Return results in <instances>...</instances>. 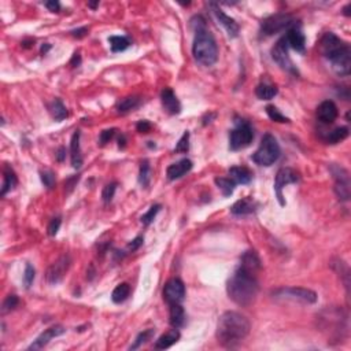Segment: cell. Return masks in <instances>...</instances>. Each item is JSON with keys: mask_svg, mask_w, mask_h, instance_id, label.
I'll return each mask as SVG.
<instances>
[{"mask_svg": "<svg viewBox=\"0 0 351 351\" xmlns=\"http://www.w3.org/2000/svg\"><path fill=\"white\" fill-rule=\"evenodd\" d=\"M117 189V183H110L103 188V192H102V198H103L104 203H110L113 198H114V193Z\"/></svg>", "mask_w": 351, "mask_h": 351, "instance_id": "39", "label": "cell"}, {"mask_svg": "<svg viewBox=\"0 0 351 351\" xmlns=\"http://www.w3.org/2000/svg\"><path fill=\"white\" fill-rule=\"evenodd\" d=\"M154 335H155V330L154 329L143 330L141 333H139V336L136 337L135 343L131 346V350H136L139 347H141V346L147 343L148 340H151L152 337H154Z\"/></svg>", "mask_w": 351, "mask_h": 351, "instance_id": "35", "label": "cell"}, {"mask_svg": "<svg viewBox=\"0 0 351 351\" xmlns=\"http://www.w3.org/2000/svg\"><path fill=\"white\" fill-rule=\"evenodd\" d=\"M279 94V90L275 85H270V84H259L255 90V95L258 96V99L261 100H270L273 99Z\"/></svg>", "mask_w": 351, "mask_h": 351, "instance_id": "26", "label": "cell"}, {"mask_svg": "<svg viewBox=\"0 0 351 351\" xmlns=\"http://www.w3.org/2000/svg\"><path fill=\"white\" fill-rule=\"evenodd\" d=\"M330 172L335 177V193L340 200L350 199V176L349 172L342 166H330Z\"/></svg>", "mask_w": 351, "mask_h": 351, "instance_id": "9", "label": "cell"}, {"mask_svg": "<svg viewBox=\"0 0 351 351\" xmlns=\"http://www.w3.org/2000/svg\"><path fill=\"white\" fill-rule=\"evenodd\" d=\"M61 224H62L61 217H55V218H52V221L49 222V225H48L49 236H55V234H58V231H59V228H61Z\"/></svg>", "mask_w": 351, "mask_h": 351, "instance_id": "43", "label": "cell"}, {"mask_svg": "<svg viewBox=\"0 0 351 351\" xmlns=\"http://www.w3.org/2000/svg\"><path fill=\"white\" fill-rule=\"evenodd\" d=\"M136 128H138V131L140 133H148V132L151 131V124L148 121H140Z\"/></svg>", "mask_w": 351, "mask_h": 351, "instance_id": "46", "label": "cell"}, {"mask_svg": "<svg viewBox=\"0 0 351 351\" xmlns=\"http://www.w3.org/2000/svg\"><path fill=\"white\" fill-rule=\"evenodd\" d=\"M288 43H287L285 36H284L275 44V47L272 49V58L281 69L287 70V71L292 73V74H298V70H296V68L294 66V63H292L288 55Z\"/></svg>", "mask_w": 351, "mask_h": 351, "instance_id": "8", "label": "cell"}, {"mask_svg": "<svg viewBox=\"0 0 351 351\" xmlns=\"http://www.w3.org/2000/svg\"><path fill=\"white\" fill-rule=\"evenodd\" d=\"M350 7H351V4H347V6L344 7V15H347V17L350 15V13H349V10H350Z\"/></svg>", "mask_w": 351, "mask_h": 351, "instance_id": "52", "label": "cell"}, {"mask_svg": "<svg viewBox=\"0 0 351 351\" xmlns=\"http://www.w3.org/2000/svg\"><path fill=\"white\" fill-rule=\"evenodd\" d=\"M258 291L259 284L255 273L241 266H239L234 276L228 280V296L239 306H250L257 299Z\"/></svg>", "mask_w": 351, "mask_h": 351, "instance_id": "1", "label": "cell"}, {"mask_svg": "<svg viewBox=\"0 0 351 351\" xmlns=\"http://www.w3.org/2000/svg\"><path fill=\"white\" fill-rule=\"evenodd\" d=\"M110 42V47L113 52H121V51H125L131 46L129 40L124 37V36H111L109 39Z\"/></svg>", "mask_w": 351, "mask_h": 351, "instance_id": "32", "label": "cell"}, {"mask_svg": "<svg viewBox=\"0 0 351 351\" xmlns=\"http://www.w3.org/2000/svg\"><path fill=\"white\" fill-rule=\"evenodd\" d=\"M280 145L272 135L266 133L261 140L259 148L253 155V161L259 166H272L280 158Z\"/></svg>", "mask_w": 351, "mask_h": 351, "instance_id": "5", "label": "cell"}, {"mask_svg": "<svg viewBox=\"0 0 351 351\" xmlns=\"http://www.w3.org/2000/svg\"><path fill=\"white\" fill-rule=\"evenodd\" d=\"M180 339V332L176 328L170 332H167L165 335L159 337L158 340L155 342V349L157 350H166L169 347H172L173 344H176L179 342Z\"/></svg>", "mask_w": 351, "mask_h": 351, "instance_id": "24", "label": "cell"}, {"mask_svg": "<svg viewBox=\"0 0 351 351\" xmlns=\"http://www.w3.org/2000/svg\"><path fill=\"white\" fill-rule=\"evenodd\" d=\"M18 303H20V299H18V296L17 295H8L6 299H4V302H3V307H1V311L3 313H8V311H11V310H14L17 306H18Z\"/></svg>", "mask_w": 351, "mask_h": 351, "instance_id": "38", "label": "cell"}, {"mask_svg": "<svg viewBox=\"0 0 351 351\" xmlns=\"http://www.w3.org/2000/svg\"><path fill=\"white\" fill-rule=\"evenodd\" d=\"M215 184H217V187L222 191V195H224V196H231V195L234 193V186H236V183H234V180L225 179V177L215 179Z\"/></svg>", "mask_w": 351, "mask_h": 351, "instance_id": "34", "label": "cell"}, {"mask_svg": "<svg viewBox=\"0 0 351 351\" xmlns=\"http://www.w3.org/2000/svg\"><path fill=\"white\" fill-rule=\"evenodd\" d=\"M323 55L332 63V68L339 76H349L351 71L350 46L333 33H325L321 39Z\"/></svg>", "mask_w": 351, "mask_h": 351, "instance_id": "3", "label": "cell"}, {"mask_svg": "<svg viewBox=\"0 0 351 351\" xmlns=\"http://www.w3.org/2000/svg\"><path fill=\"white\" fill-rule=\"evenodd\" d=\"M294 25H296V21L294 20V17L289 14H275L270 15L268 18H265L261 23V32L262 35L265 36H272L282 32V30H288L289 28H292Z\"/></svg>", "mask_w": 351, "mask_h": 351, "instance_id": "6", "label": "cell"}, {"mask_svg": "<svg viewBox=\"0 0 351 351\" xmlns=\"http://www.w3.org/2000/svg\"><path fill=\"white\" fill-rule=\"evenodd\" d=\"M266 113H268V116L269 118L272 119V121H275V122H281V124H284V122H289V119L285 116H282L281 113L279 111V109L277 107H275V106H266Z\"/></svg>", "mask_w": 351, "mask_h": 351, "instance_id": "36", "label": "cell"}, {"mask_svg": "<svg viewBox=\"0 0 351 351\" xmlns=\"http://www.w3.org/2000/svg\"><path fill=\"white\" fill-rule=\"evenodd\" d=\"M317 118L323 124H332L337 118V107L332 100H325L317 109Z\"/></svg>", "mask_w": 351, "mask_h": 351, "instance_id": "17", "label": "cell"}, {"mask_svg": "<svg viewBox=\"0 0 351 351\" xmlns=\"http://www.w3.org/2000/svg\"><path fill=\"white\" fill-rule=\"evenodd\" d=\"M48 110L55 121H62V119H65V118L69 116L66 107H65V104H63L59 99H55V100L51 102V104L48 106Z\"/></svg>", "mask_w": 351, "mask_h": 351, "instance_id": "27", "label": "cell"}, {"mask_svg": "<svg viewBox=\"0 0 351 351\" xmlns=\"http://www.w3.org/2000/svg\"><path fill=\"white\" fill-rule=\"evenodd\" d=\"M161 100H162V106L169 114L172 116H176V114H180L181 113V104H180L179 99L177 96L174 95L170 88H165L162 91L161 94Z\"/></svg>", "mask_w": 351, "mask_h": 351, "instance_id": "18", "label": "cell"}, {"mask_svg": "<svg viewBox=\"0 0 351 351\" xmlns=\"http://www.w3.org/2000/svg\"><path fill=\"white\" fill-rule=\"evenodd\" d=\"M210 6L213 7L214 14L217 17L218 22H220L221 25L225 28L228 35L231 36V37H237V36H239V30H240V29H239V25H237V22L234 21V18L228 17L222 10H220V8L217 7L215 3H210Z\"/></svg>", "mask_w": 351, "mask_h": 351, "instance_id": "15", "label": "cell"}, {"mask_svg": "<svg viewBox=\"0 0 351 351\" xmlns=\"http://www.w3.org/2000/svg\"><path fill=\"white\" fill-rule=\"evenodd\" d=\"M78 179H80V176H74V177H71V179H69L66 183H65V187L69 188V192L74 188V186H76V183L78 181Z\"/></svg>", "mask_w": 351, "mask_h": 351, "instance_id": "48", "label": "cell"}, {"mask_svg": "<svg viewBox=\"0 0 351 351\" xmlns=\"http://www.w3.org/2000/svg\"><path fill=\"white\" fill-rule=\"evenodd\" d=\"M150 174H151V167H150V162L144 159L140 165V172H139V183L143 188H147L150 184Z\"/></svg>", "mask_w": 351, "mask_h": 351, "instance_id": "33", "label": "cell"}, {"mask_svg": "<svg viewBox=\"0 0 351 351\" xmlns=\"http://www.w3.org/2000/svg\"><path fill=\"white\" fill-rule=\"evenodd\" d=\"M189 150V133L186 132L184 135H183V138L180 139V141L177 143L176 145V148H174V151L176 152H188Z\"/></svg>", "mask_w": 351, "mask_h": 351, "instance_id": "41", "label": "cell"}, {"mask_svg": "<svg viewBox=\"0 0 351 351\" xmlns=\"http://www.w3.org/2000/svg\"><path fill=\"white\" fill-rule=\"evenodd\" d=\"M250 321L237 311H225L217 324V339L225 347H234L250 333Z\"/></svg>", "mask_w": 351, "mask_h": 351, "instance_id": "2", "label": "cell"}, {"mask_svg": "<svg viewBox=\"0 0 351 351\" xmlns=\"http://www.w3.org/2000/svg\"><path fill=\"white\" fill-rule=\"evenodd\" d=\"M129 295H131V287H129V284L122 282V284H119V285H117V287L114 288L113 294H111V299H113V302L114 303H122L128 299V296Z\"/></svg>", "mask_w": 351, "mask_h": 351, "instance_id": "29", "label": "cell"}, {"mask_svg": "<svg viewBox=\"0 0 351 351\" xmlns=\"http://www.w3.org/2000/svg\"><path fill=\"white\" fill-rule=\"evenodd\" d=\"M70 268V257L69 255H62L61 258H58L47 270V281L52 285H55L58 282L62 281V279L66 275V272Z\"/></svg>", "mask_w": 351, "mask_h": 351, "instance_id": "13", "label": "cell"}, {"mask_svg": "<svg viewBox=\"0 0 351 351\" xmlns=\"http://www.w3.org/2000/svg\"><path fill=\"white\" fill-rule=\"evenodd\" d=\"M114 133H116V129H107V131L102 132V133H100V138H99V143H100V145L107 144L111 139H113Z\"/></svg>", "mask_w": 351, "mask_h": 351, "instance_id": "44", "label": "cell"}, {"mask_svg": "<svg viewBox=\"0 0 351 351\" xmlns=\"http://www.w3.org/2000/svg\"><path fill=\"white\" fill-rule=\"evenodd\" d=\"M139 104H140V99H139L138 96H128L122 99V100L117 104V110L118 113H121V114H126V113H129V111L136 110L139 107Z\"/></svg>", "mask_w": 351, "mask_h": 351, "instance_id": "28", "label": "cell"}, {"mask_svg": "<svg viewBox=\"0 0 351 351\" xmlns=\"http://www.w3.org/2000/svg\"><path fill=\"white\" fill-rule=\"evenodd\" d=\"M170 306V311H169V321L172 324L173 328L179 329V328H183L186 325V311L183 309L181 303H173V304H169Z\"/></svg>", "mask_w": 351, "mask_h": 351, "instance_id": "20", "label": "cell"}, {"mask_svg": "<svg viewBox=\"0 0 351 351\" xmlns=\"http://www.w3.org/2000/svg\"><path fill=\"white\" fill-rule=\"evenodd\" d=\"M143 241H144L143 236H138L136 239H133V240L128 244V250H129V251H136V250H139V248L141 247Z\"/></svg>", "mask_w": 351, "mask_h": 351, "instance_id": "45", "label": "cell"}, {"mask_svg": "<svg viewBox=\"0 0 351 351\" xmlns=\"http://www.w3.org/2000/svg\"><path fill=\"white\" fill-rule=\"evenodd\" d=\"M276 298H284L291 301H299L303 303H316L317 294L314 291L307 288H299V287H287L280 288L273 292Z\"/></svg>", "mask_w": 351, "mask_h": 351, "instance_id": "10", "label": "cell"}, {"mask_svg": "<svg viewBox=\"0 0 351 351\" xmlns=\"http://www.w3.org/2000/svg\"><path fill=\"white\" fill-rule=\"evenodd\" d=\"M186 298V285L180 279H172L165 284L164 288V299L169 304L181 303Z\"/></svg>", "mask_w": 351, "mask_h": 351, "instance_id": "12", "label": "cell"}, {"mask_svg": "<svg viewBox=\"0 0 351 351\" xmlns=\"http://www.w3.org/2000/svg\"><path fill=\"white\" fill-rule=\"evenodd\" d=\"M70 158H71V166L74 169H80L83 166V157H81V148H80V132L77 131L71 141H70Z\"/></svg>", "mask_w": 351, "mask_h": 351, "instance_id": "21", "label": "cell"}, {"mask_svg": "<svg viewBox=\"0 0 351 351\" xmlns=\"http://www.w3.org/2000/svg\"><path fill=\"white\" fill-rule=\"evenodd\" d=\"M255 209H257V203L253 199H240L234 203V206L231 207V211L234 215H246V214L254 213Z\"/></svg>", "mask_w": 351, "mask_h": 351, "instance_id": "23", "label": "cell"}, {"mask_svg": "<svg viewBox=\"0 0 351 351\" xmlns=\"http://www.w3.org/2000/svg\"><path fill=\"white\" fill-rule=\"evenodd\" d=\"M88 6L92 8H96L99 6V1H96V3H88Z\"/></svg>", "mask_w": 351, "mask_h": 351, "instance_id": "53", "label": "cell"}, {"mask_svg": "<svg viewBox=\"0 0 351 351\" xmlns=\"http://www.w3.org/2000/svg\"><path fill=\"white\" fill-rule=\"evenodd\" d=\"M159 210H161V205H154V206H151V209H150V210L141 217V224L145 225V227H148L152 221H154V218L157 217V214L159 213Z\"/></svg>", "mask_w": 351, "mask_h": 351, "instance_id": "37", "label": "cell"}, {"mask_svg": "<svg viewBox=\"0 0 351 351\" xmlns=\"http://www.w3.org/2000/svg\"><path fill=\"white\" fill-rule=\"evenodd\" d=\"M198 21L192 20V26L195 28V39H193L192 54L196 62L203 66H213L218 59V47L213 35L206 29V23L202 17H198Z\"/></svg>", "mask_w": 351, "mask_h": 351, "instance_id": "4", "label": "cell"}, {"mask_svg": "<svg viewBox=\"0 0 351 351\" xmlns=\"http://www.w3.org/2000/svg\"><path fill=\"white\" fill-rule=\"evenodd\" d=\"M46 7L48 8L49 11H52V13H59V10H61V4H59V1L51 0V1H46Z\"/></svg>", "mask_w": 351, "mask_h": 351, "instance_id": "47", "label": "cell"}, {"mask_svg": "<svg viewBox=\"0 0 351 351\" xmlns=\"http://www.w3.org/2000/svg\"><path fill=\"white\" fill-rule=\"evenodd\" d=\"M347 136H349V128L347 126H339L336 129L329 132V135L327 136V141L329 144H337V143L343 141Z\"/></svg>", "mask_w": 351, "mask_h": 351, "instance_id": "31", "label": "cell"}, {"mask_svg": "<svg viewBox=\"0 0 351 351\" xmlns=\"http://www.w3.org/2000/svg\"><path fill=\"white\" fill-rule=\"evenodd\" d=\"M62 333H65V328H63V327H61V325L51 327V328H48L47 330H44L42 335L29 346L28 350H42V349H44V347L51 342V339H54V337L56 336H61Z\"/></svg>", "mask_w": 351, "mask_h": 351, "instance_id": "14", "label": "cell"}, {"mask_svg": "<svg viewBox=\"0 0 351 351\" xmlns=\"http://www.w3.org/2000/svg\"><path fill=\"white\" fill-rule=\"evenodd\" d=\"M42 181L44 186L51 189L52 187L55 186V176H54V173L49 172V170L42 172Z\"/></svg>", "mask_w": 351, "mask_h": 351, "instance_id": "42", "label": "cell"}, {"mask_svg": "<svg viewBox=\"0 0 351 351\" xmlns=\"http://www.w3.org/2000/svg\"><path fill=\"white\" fill-rule=\"evenodd\" d=\"M192 161H189V159H181L180 162L177 164H173L167 167V170H166V176H167V179L173 181V180H177V179H181L184 174L189 172L191 169H192Z\"/></svg>", "mask_w": 351, "mask_h": 351, "instance_id": "19", "label": "cell"}, {"mask_svg": "<svg viewBox=\"0 0 351 351\" xmlns=\"http://www.w3.org/2000/svg\"><path fill=\"white\" fill-rule=\"evenodd\" d=\"M253 139H254V133H253L251 126L247 122H239L234 131L231 132L229 148L232 151L243 150V148H246V147L251 144Z\"/></svg>", "mask_w": 351, "mask_h": 351, "instance_id": "7", "label": "cell"}, {"mask_svg": "<svg viewBox=\"0 0 351 351\" xmlns=\"http://www.w3.org/2000/svg\"><path fill=\"white\" fill-rule=\"evenodd\" d=\"M285 40L288 43V47L294 48L295 51H298V52H303V51H304V47H306V39H304L303 32L301 30L299 23H296V25H294L292 28H289L288 30H287Z\"/></svg>", "mask_w": 351, "mask_h": 351, "instance_id": "16", "label": "cell"}, {"mask_svg": "<svg viewBox=\"0 0 351 351\" xmlns=\"http://www.w3.org/2000/svg\"><path fill=\"white\" fill-rule=\"evenodd\" d=\"M80 63H81V56H80V52H74V55L71 58V61H70V65L71 66H80Z\"/></svg>", "mask_w": 351, "mask_h": 351, "instance_id": "50", "label": "cell"}, {"mask_svg": "<svg viewBox=\"0 0 351 351\" xmlns=\"http://www.w3.org/2000/svg\"><path fill=\"white\" fill-rule=\"evenodd\" d=\"M33 280H35V268L30 263H26L25 272H23V284H25V287L29 288L33 284Z\"/></svg>", "mask_w": 351, "mask_h": 351, "instance_id": "40", "label": "cell"}, {"mask_svg": "<svg viewBox=\"0 0 351 351\" xmlns=\"http://www.w3.org/2000/svg\"><path fill=\"white\" fill-rule=\"evenodd\" d=\"M17 176L13 169L6 167L4 170V181H3V187H1V196H4L8 191L14 189V187L17 186Z\"/></svg>", "mask_w": 351, "mask_h": 351, "instance_id": "30", "label": "cell"}, {"mask_svg": "<svg viewBox=\"0 0 351 351\" xmlns=\"http://www.w3.org/2000/svg\"><path fill=\"white\" fill-rule=\"evenodd\" d=\"M88 33V29L87 28H80V29H74L73 32H71V35L74 36V37H84V36Z\"/></svg>", "mask_w": 351, "mask_h": 351, "instance_id": "49", "label": "cell"}, {"mask_svg": "<svg viewBox=\"0 0 351 351\" xmlns=\"http://www.w3.org/2000/svg\"><path fill=\"white\" fill-rule=\"evenodd\" d=\"M65 157H66V150L61 147L59 150H58V154H56V159L59 161V162H63L65 161Z\"/></svg>", "mask_w": 351, "mask_h": 351, "instance_id": "51", "label": "cell"}, {"mask_svg": "<svg viewBox=\"0 0 351 351\" xmlns=\"http://www.w3.org/2000/svg\"><path fill=\"white\" fill-rule=\"evenodd\" d=\"M229 176L236 184H248L253 180V173L250 172L247 167H239V166L231 167Z\"/></svg>", "mask_w": 351, "mask_h": 351, "instance_id": "22", "label": "cell"}, {"mask_svg": "<svg viewBox=\"0 0 351 351\" xmlns=\"http://www.w3.org/2000/svg\"><path fill=\"white\" fill-rule=\"evenodd\" d=\"M240 266L253 272V273H257V270H259V268H261V261H259L258 255L255 254L254 251H247L241 257Z\"/></svg>", "mask_w": 351, "mask_h": 351, "instance_id": "25", "label": "cell"}, {"mask_svg": "<svg viewBox=\"0 0 351 351\" xmlns=\"http://www.w3.org/2000/svg\"><path fill=\"white\" fill-rule=\"evenodd\" d=\"M298 180H299V174L291 167H281L277 172L275 180V192L277 195V200L281 206H285V200L282 196V188L288 184H294Z\"/></svg>", "mask_w": 351, "mask_h": 351, "instance_id": "11", "label": "cell"}]
</instances>
